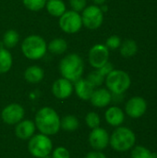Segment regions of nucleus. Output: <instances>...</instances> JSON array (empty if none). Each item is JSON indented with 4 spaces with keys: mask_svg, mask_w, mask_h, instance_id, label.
<instances>
[{
    "mask_svg": "<svg viewBox=\"0 0 157 158\" xmlns=\"http://www.w3.org/2000/svg\"><path fill=\"white\" fill-rule=\"evenodd\" d=\"M34 123L40 133L47 136L55 135L60 130L59 115L54 108L50 106L42 107L37 111Z\"/></svg>",
    "mask_w": 157,
    "mask_h": 158,
    "instance_id": "obj_1",
    "label": "nucleus"
},
{
    "mask_svg": "<svg viewBox=\"0 0 157 158\" xmlns=\"http://www.w3.org/2000/svg\"><path fill=\"white\" fill-rule=\"evenodd\" d=\"M59 72L61 76L71 82H75L81 78L84 72L83 59L78 54H68L59 62Z\"/></svg>",
    "mask_w": 157,
    "mask_h": 158,
    "instance_id": "obj_2",
    "label": "nucleus"
},
{
    "mask_svg": "<svg viewBox=\"0 0 157 158\" xmlns=\"http://www.w3.org/2000/svg\"><path fill=\"white\" fill-rule=\"evenodd\" d=\"M20 48L26 58L30 60H39L47 53V43L42 36L31 34L24 38Z\"/></svg>",
    "mask_w": 157,
    "mask_h": 158,
    "instance_id": "obj_3",
    "label": "nucleus"
},
{
    "mask_svg": "<svg viewBox=\"0 0 157 158\" xmlns=\"http://www.w3.org/2000/svg\"><path fill=\"white\" fill-rule=\"evenodd\" d=\"M136 135L128 127H117L110 135L109 145L117 152H128L135 146Z\"/></svg>",
    "mask_w": 157,
    "mask_h": 158,
    "instance_id": "obj_4",
    "label": "nucleus"
},
{
    "mask_svg": "<svg viewBox=\"0 0 157 158\" xmlns=\"http://www.w3.org/2000/svg\"><path fill=\"white\" fill-rule=\"evenodd\" d=\"M106 89L114 94H122L126 93L131 84L130 75L121 69H113L105 80Z\"/></svg>",
    "mask_w": 157,
    "mask_h": 158,
    "instance_id": "obj_5",
    "label": "nucleus"
},
{
    "mask_svg": "<svg viewBox=\"0 0 157 158\" xmlns=\"http://www.w3.org/2000/svg\"><path fill=\"white\" fill-rule=\"evenodd\" d=\"M28 150L30 154L34 157H44L52 153L53 142L47 135H44L43 133L34 134L29 140Z\"/></svg>",
    "mask_w": 157,
    "mask_h": 158,
    "instance_id": "obj_6",
    "label": "nucleus"
},
{
    "mask_svg": "<svg viewBox=\"0 0 157 158\" xmlns=\"http://www.w3.org/2000/svg\"><path fill=\"white\" fill-rule=\"evenodd\" d=\"M58 19L59 28L65 33L75 34L79 32L83 27L81 13L76 12L74 10H67Z\"/></svg>",
    "mask_w": 157,
    "mask_h": 158,
    "instance_id": "obj_7",
    "label": "nucleus"
},
{
    "mask_svg": "<svg viewBox=\"0 0 157 158\" xmlns=\"http://www.w3.org/2000/svg\"><path fill=\"white\" fill-rule=\"evenodd\" d=\"M82 25L88 30H97L104 22V12L99 6H87L81 13Z\"/></svg>",
    "mask_w": 157,
    "mask_h": 158,
    "instance_id": "obj_8",
    "label": "nucleus"
},
{
    "mask_svg": "<svg viewBox=\"0 0 157 158\" xmlns=\"http://www.w3.org/2000/svg\"><path fill=\"white\" fill-rule=\"evenodd\" d=\"M109 59V50L104 44H96L91 47L88 54L90 65L94 69H100Z\"/></svg>",
    "mask_w": 157,
    "mask_h": 158,
    "instance_id": "obj_9",
    "label": "nucleus"
},
{
    "mask_svg": "<svg viewBox=\"0 0 157 158\" xmlns=\"http://www.w3.org/2000/svg\"><path fill=\"white\" fill-rule=\"evenodd\" d=\"M25 110L19 104L13 103L5 106L1 112L2 120L7 125H16L24 118Z\"/></svg>",
    "mask_w": 157,
    "mask_h": 158,
    "instance_id": "obj_10",
    "label": "nucleus"
},
{
    "mask_svg": "<svg viewBox=\"0 0 157 158\" xmlns=\"http://www.w3.org/2000/svg\"><path fill=\"white\" fill-rule=\"evenodd\" d=\"M147 111V102L143 97L133 96L125 105V113L131 118H140Z\"/></svg>",
    "mask_w": 157,
    "mask_h": 158,
    "instance_id": "obj_11",
    "label": "nucleus"
},
{
    "mask_svg": "<svg viewBox=\"0 0 157 158\" xmlns=\"http://www.w3.org/2000/svg\"><path fill=\"white\" fill-rule=\"evenodd\" d=\"M110 135L107 131L104 128L98 127L93 130L89 134V143L93 150L103 151L109 145Z\"/></svg>",
    "mask_w": 157,
    "mask_h": 158,
    "instance_id": "obj_12",
    "label": "nucleus"
},
{
    "mask_svg": "<svg viewBox=\"0 0 157 158\" xmlns=\"http://www.w3.org/2000/svg\"><path fill=\"white\" fill-rule=\"evenodd\" d=\"M73 91H74L73 82L63 77L56 80L52 85V94L56 98L59 100L68 99V97H70Z\"/></svg>",
    "mask_w": 157,
    "mask_h": 158,
    "instance_id": "obj_13",
    "label": "nucleus"
},
{
    "mask_svg": "<svg viewBox=\"0 0 157 158\" xmlns=\"http://www.w3.org/2000/svg\"><path fill=\"white\" fill-rule=\"evenodd\" d=\"M90 101L94 107L104 108L108 106L112 102V94L106 88H95Z\"/></svg>",
    "mask_w": 157,
    "mask_h": 158,
    "instance_id": "obj_14",
    "label": "nucleus"
},
{
    "mask_svg": "<svg viewBox=\"0 0 157 158\" xmlns=\"http://www.w3.org/2000/svg\"><path fill=\"white\" fill-rule=\"evenodd\" d=\"M36 126L34 121L30 119H22L18 124H16L15 134L20 140H30L35 132Z\"/></svg>",
    "mask_w": 157,
    "mask_h": 158,
    "instance_id": "obj_15",
    "label": "nucleus"
},
{
    "mask_svg": "<svg viewBox=\"0 0 157 158\" xmlns=\"http://www.w3.org/2000/svg\"><path fill=\"white\" fill-rule=\"evenodd\" d=\"M105 118L110 126L119 127L125 120V113L120 107L113 106L106 109L105 113Z\"/></svg>",
    "mask_w": 157,
    "mask_h": 158,
    "instance_id": "obj_16",
    "label": "nucleus"
},
{
    "mask_svg": "<svg viewBox=\"0 0 157 158\" xmlns=\"http://www.w3.org/2000/svg\"><path fill=\"white\" fill-rule=\"evenodd\" d=\"M94 89L95 88L86 79L81 78L80 80H78L77 81L74 82L75 93H76L77 96L83 101L90 100Z\"/></svg>",
    "mask_w": 157,
    "mask_h": 158,
    "instance_id": "obj_17",
    "label": "nucleus"
},
{
    "mask_svg": "<svg viewBox=\"0 0 157 158\" xmlns=\"http://www.w3.org/2000/svg\"><path fill=\"white\" fill-rule=\"evenodd\" d=\"M43 78H44V70L37 65L30 66L24 71V79L29 83L31 84L39 83L43 80Z\"/></svg>",
    "mask_w": 157,
    "mask_h": 158,
    "instance_id": "obj_18",
    "label": "nucleus"
},
{
    "mask_svg": "<svg viewBox=\"0 0 157 158\" xmlns=\"http://www.w3.org/2000/svg\"><path fill=\"white\" fill-rule=\"evenodd\" d=\"M45 8L48 14L55 18L61 17L67 11V6L63 0H47Z\"/></svg>",
    "mask_w": 157,
    "mask_h": 158,
    "instance_id": "obj_19",
    "label": "nucleus"
},
{
    "mask_svg": "<svg viewBox=\"0 0 157 158\" xmlns=\"http://www.w3.org/2000/svg\"><path fill=\"white\" fill-rule=\"evenodd\" d=\"M68 48V44L63 38H55L47 44V51L56 56L65 54Z\"/></svg>",
    "mask_w": 157,
    "mask_h": 158,
    "instance_id": "obj_20",
    "label": "nucleus"
},
{
    "mask_svg": "<svg viewBox=\"0 0 157 158\" xmlns=\"http://www.w3.org/2000/svg\"><path fill=\"white\" fill-rule=\"evenodd\" d=\"M13 65V56L8 49L0 47V74L8 72Z\"/></svg>",
    "mask_w": 157,
    "mask_h": 158,
    "instance_id": "obj_21",
    "label": "nucleus"
},
{
    "mask_svg": "<svg viewBox=\"0 0 157 158\" xmlns=\"http://www.w3.org/2000/svg\"><path fill=\"white\" fill-rule=\"evenodd\" d=\"M119 52L120 55L125 58L132 57L138 52L137 43L132 39H127L123 41L119 46Z\"/></svg>",
    "mask_w": 157,
    "mask_h": 158,
    "instance_id": "obj_22",
    "label": "nucleus"
},
{
    "mask_svg": "<svg viewBox=\"0 0 157 158\" xmlns=\"http://www.w3.org/2000/svg\"><path fill=\"white\" fill-rule=\"evenodd\" d=\"M3 44L5 45V48L9 49L15 47L19 42V34L16 30L9 29L5 31L3 38H2Z\"/></svg>",
    "mask_w": 157,
    "mask_h": 158,
    "instance_id": "obj_23",
    "label": "nucleus"
},
{
    "mask_svg": "<svg viewBox=\"0 0 157 158\" xmlns=\"http://www.w3.org/2000/svg\"><path fill=\"white\" fill-rule=\"evenodd\" d=\"M79 126H80L79 119L75 116L68 115L65 116L62 119H60V128L65 131H68V132L75 131L76 130H78Z\"/></svg>",
    "mask_w": 157,
    "mask_h": 158,
    "instance_id": "obj_24",
    "label": "nucleus"
},
{
    "mask_svg": "<svg viewBox=\"0 0 157 158\" xmlns=\"http://www.w3.org/2000/svg\"><path fill=\"white\" fill-rule=\"evenodd\" d=\"M131 158H157V155L143 145H137L132 148Z\"/></svg>",
    "mask_w": 157,
    "mask_h": 158,
    "instance_id": "obj_25",
    "label": "nucleus"
},
{
    "mask_svg": "<svg viewBox=\"0 0 157 158\" xmlns=\"http://www.w3.org/2000/svg\"><path fill=\"white\" fill-rule=\"evenodd\" d=\"M86 80L94 87V88H99L105 80V77L98 70V69H94L93 71H92L91 73L88 74Z\"/></svg>",
    "mask_w": 157,
    "mask_h": 158,
    "instance_id": "obj_26",
    "label": "nucleus"
},
{
    "mask_svg": "<svg viewBox=\"0 0 157 158\" xmlns=\"http://www.w3.org/2000/svg\"><path fill=\"white\" fill-rule=\"evenodd\" d=\"M46 1L47 0H22V4L27 9L37 12L45 7Z\"/></svg>",
    "mask_w": 157,
    "mask_h": 158,
    "instance_id": "obj_27",
    "label": "nucleus"
},
{
    "mask_svg": "<svg viewBox=\"0 0 157 158\" xmlns=\"http://www.w3.org/2000/svg\"><path fill=\"white\" fill-rule=\"evenodd\" d=\"M85 122L90 129L93 130L95 128L100 127L101 118L96 112H89L85 117Z\"/></svg>",
    "mask_w": 157,
    "mask_h": 158,
    "instance_id": "obj_28",
    "label": "nucleus"
},
{
    "mask_svg": "<svg viewBox=\"0 0 157 158\" xmlns=\"http://www.w3.org/2000/svg\"><path fill=\"white\" fill-rule=\"evenodd\" d=\"M121 43L122 41L118 35H111L106 39L105 45L108 48V50H116L119 48Z\"/></svg>",
    "mask_w": 157,
    "mask_h": 158,
    "instance_id": "obj_29",
    "label": "nucleus"
},
{
    "mask_svg": "<svg viewBox=\"0 0 157 158\" xmlns=\"http://www.w3.org/2000/svg\"><path fill=\"white\" fill-rule=\"evenodd\" d=\"M69 6L71 10L81 13L82 10L87 6V0H69Z\"/></svg>",
    "mask_w": 157,
    "mask_h": 158,
    "instance_id": "obj_30",
    "label": "nucleus"
},
{
    "mask_svg": "<svg viewBox=\"0 0 157 158\" xmlns=\"http://www.w3.org/2000/svg\"><path fill=\"white\" fill-rule=\"evenodd\" d=\"M52 158H70L69 152L67 148L59 146L52 151Z\"/></svg>",
    "mask_w": 157,
    "mask_h": 158,
    "instance_id": "obj_31",
    "label": "nucleus"
},
{
    "mask_svg": "<svg viewBox=\"0 0 157 158\" xmlns=\"http://www.w3.org/2000/svg\"><path fill=\"white\" fill-rule=\"evenodd\" d=\"M105 77H106L113 69H114V66H113V64L112 63H110L109 61L107 62V63H105L103 67H101L100 69H97Z\"/></svg>",
    "mask_w": 157,
    "mask_h": 158,
    "instance_id": "obj_32",
    "label": "nucleus"
},
{
    "mask_svg": "<svg viewBox=\"0 0 157 158\" xmlns=\"http://www.w3.org/2000/svg\"><path fill=\"white\" fill-rule=\"evenodd\" d=\"M85 158H106V156H105L103 152H101V151H96V150H94V151L89 152V153L86 155Z\"/></svg>",
    "mask_w": 157,
    "mask_h": 158,
    "instance_id": "obj_33",
    "label": "nucleus"
},
{
    "mask_svg": "<svg viewBox=\"0 0 157 158\" xmlns=\"http://www.w3.org/2000/svg\"><path fill=\"white\" fill-rule=\"evenodd\" d=\"M124 94H112V102H116V103H120L123 98H124Z\"/></svg>",
    "mask_w": 157,
    "mask_h": 158,
    "instance_id": "obj_34",
    "label": "nucleus"
},
{
    "mask_svg": "<svg viewBox=\"0 0 157 158\" xmlns=\"http://www.w3.org/2000/svg\"><path fill=\"white\" fill-rule=\"evenodd\" d=\"M93 5H96V6H103L106 0H92Z\"/></svg>",
    "mask_w": 157,
    "mask_h": 158,
    "instance_id": "obj_35",
    "label": "nucleus"
},
{
    "mask_svg": "<svg viewBox=\"0 0 157 158\" xmlns=\"http://www.w3.org/2000/svg\"><path fill=\"white\" fill-rule=\"evenodd\" d=\"M42 158H52L51 156H44V157H42Z\"/></svg>",
    "mask_w": 157,
    "mask_h": 158,
    "instance_id": "obj_36",
    "label": "nucleus"
}]
</instances>
